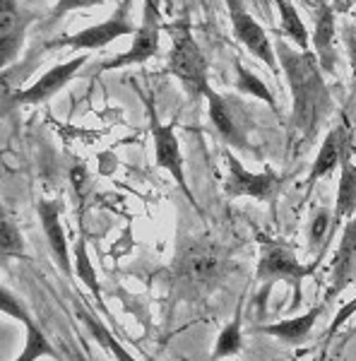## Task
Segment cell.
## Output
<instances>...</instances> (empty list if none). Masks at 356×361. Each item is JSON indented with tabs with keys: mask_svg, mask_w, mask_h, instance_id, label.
<instances>
[{
	"mask_svg": "<svg viewBox=\"0 0 356 361\" xmlns=\"http://www.w3.org/2000/svg\"><path fill=\"white\" fill-rule=\"evenodd\" d=\"M75 263H78L80 279H82L87 287L92 289V294L102 301V287H99V282H97V272H94V267H92V260H90V255H87V246L82 241H80L78 248H75Z\"/></svg>",
	"mask_w": 356,
	"mask_h": 361,
	"instance_id": "24",
	"label": "cell"
},
{
	"mask_svg": "<svg viewBox=\"0 0 356 361\" xmlns=\"http://www.w3.org/2000/svg\"><path fill=\"white\" fill-rule=\"evenodd\" d=\"M236 70H238V90L241 92H248V94H255V97H260L262 102H267L270 106H274V99L270 97V90H267L265 85L260 82L255 75H250L246 68L238 63L236 66Z\"/></svg>",
	"mask_w": 356,
	"mask_h": 361,
	"instance_id": "25",
	"label": "cell"
},
{
	"mask_svg": "<svg viewBox=\"0 0 356 361\" xmlns=\"http://www.w3.org/2000/svg\"><path fill=\"white\" fill-rule=\"evenodd\" d=\"M87 63V58H70V61L61 63V66L51 68L49 73H44L42 78L37 80L32 87H27V90L17 92L13 97L15 104H39V102H46V99H51L54 94L66 87L70 80L78 75V70L82 68Z\"/></svg>",
	"mask_w": 356,
	"mask_h": 361,
	"instance_id": "11",
	"label": "cell"
},
{
	"mask_svg": "<svg viewBox=\"0 0 356 361\" xmlns=\"http://www.w3.org/2000/svg\"><path fill=\"white\" fill-rule=\"evenodd\" d=\"M243 349V333H241V313H236L233 320L219 333L217 342L212 349V361L226 359V357H236Z\"/></svg>",
	"mask_w": 356,
	"mask_h": 361,
	"instance_id": "21",
	"label": "cell"
},
{
	"mask_svg": "<svg viewBox=\"0 0 356 361\" xmlns=\"http://www.w3.org/2000/svg\"><path fill=\"white\" fill-rule=\"evenodd\" d=\"M168 70L188 87L192 94H205L207 90V58L192 39L188 25L173 29V44L168 54Z\"/></svg>",
	"mask_w": 356,
	"mask_h": 361,
	"instance_id": "3",
	"label": "cell"
},
{
	"mask_svg": "<svg viewBox=\"0 0 356 361\" xmlns=\"http://www.w3.org/2000/svg\"><path fill=\"white\" fill-rule=\"evenodd\" d=\"M130 5L133 0H123V5H121L118 10H116V15L111 17V20L102 22V25H94V27H87L82 32L73 34V37H66V39H58L51 46H68V49H102V46H109L111 42H116V39L125 37V34H133L135 29H133V22H130Z\"/></svg>",
	"mask_w": 356,
	"mask_h": 361,
	"instance_id": "7",
	"label": "cell"
},
{
	"mask_svg": "<svg viewBox=\"0 0 356 361\" xmlns=\"http://www.w3.org/2000/svg\"><path fill=\"white\" fill-rule=\"evenodd\" d=\"M205 97H207V106H209V118H212L214 128H217V130L229 140V142L243 147V145H246L243 128H241V123H238L236 116H233V109L229 106V102H226L221 94H217L212 87H207L205 90Z\"/></svg>",
	"mask_w": 356,
	"mask_h": 361,
	"instance_id": "16",
	"label": "cell"
},
{
	"mask_svg": "<svg viewBox=\"0 0 356 361\" xmlns=\"http://www.w3.org/2000/svg\"><path fill=\"white\" fill-rule=\"evenodd\" d=\"M61 349L66 352V357L70 359V361H90L85 357V352L80 349L75 342H61Z\"/></svg>",
	"mask_w": 356,
	"mask_h": 361,
	"instance_id": "30",
	"label": "cell"
},
{
	"mask_svg": "<svg viewBox=\"0 0 356 361\" xmlns=\"http://www.w3.org/2000/svg\"><path fill=\"white\" fill-rule=\"evenodd\" d=\"M274 3L279 8V17H282V32L287 34L291 42H296L301 51H308V32L299 13H296V8L289 0H274Z\"/></svg>",
	"mask_w": 356,
	"mask_h": 361,
	"instance_id": "22",
	"label": "cell"
},
{
	"mask_svg": "<svg viewBox=\"0 0 356 361\" xmlns=\"http://www.w3.org/2000/svg\"><path fill=\"white\" fill-rule=\"evenodd\" d=\"M0 311H3L5 316L20 320V323L27 328L25 349H22V354L15 361H37V359H42V357L63 361V354L58 352L54 345H51L49 337L42 333V328H39V323L32 316H29V311H27L25 306H22V301L17 299V296L10 292V289H5V287L0 289Z\"/></svg>",
	"mask_w": 356,
	"mask_h": 361,
	"instance_id": "4",
	"label": "cell"
},
{
	"mask_svg": "<svg viewBox=\"0 0 356 361\" xmlns=\"http://www.w3.org/2000/svg\"><path fill=\"white\" fill-rule=\"evenodd\" d=\"M344 161V130L342 128H335L330 135H325L323 145L318 149V157L313 161V169H311V178L308 183H318L320 178H325L328 173L335 171Z\"/></svg>",
	"mask_w": 356,
	"mask_h": 361,
	"instance_id": "17",
	"label": "cell"
},
{
	"mask_svg": "<svg viewBox=\"0 0 356 361\" xmlns=\"http://www.w3.org/2000/svg\"><path fill=\"white\" fill-rule=\"evenodd\" d=\"M149 361H154V359H149Z\"/></svg>",
	"mask_w": 356,
	"mask_h": 361,
	"instance_id": "31",
	"label": "cell"
},
{
	"mask_svg": "<svg viewBox=\"0 0 356 361\" xmlns=\"http://www.w3.org/2000/svg\"><path fill=\"white\" fill-rule=\"evenodd\" d=\"M176 123H159L156 118L154 109H152V135H154V154H156V166L166 169L171 173V178L176 180L180 185V190L185 193L190 202L192 195H190V188L185 183V173H183V157H180V145H178V137H176V130H173Z\"/></svg>",
	"mask_w": 356,
	"mask_h": 361,
	"instance_id": "9",
	"label": "cell"
},
{
	"mask_svg": "<svg viewBox=\"0 0 356 361\" xmlns=\"http://www.w3.org/2000/svg\"><path fill=\"white\" fill-rule=\"evenodd\" d=\"M320 316H323V306H315L311 311L303 313V316L279 320V323H272V325H262V333L279 337V340H287V342H301L311 335V330L315 328Z\"/></svg>",
	"mask_w": 356,
	"mask_h": 361,
	"instance_id": "18",
	"label": "cell"
},
{
	"mask_svg": "<svg viewBox=\"0 0 356 361\" xmlns=\"http://www.w3.org/2000/svg\"><path fill=\"white\" fill-rule=\"evenodd\" d=\"M102 3H106V0H58L54 8V17H61L80 8H94V5H102Z\"/></svg>",
	"mask_w": 356,
	"mask_h": 361,
	"instance_id": "27",
	"label": "cell"
},
{
	"mask_svg": "<svg viewBox=\"0 0 356 361\" xmlns=\"http://www.w3.org/2000/svg\"><path fill=\"white\" fill-rule=\"evenodd\" d=\"M39 219H42L46 238H49V246H51V250H54L58 265H61V270L66 272V275H70V272H73V263H70V250H68V241H66V231H63L61 212H58L56 202H51V200L39 202Z\"/></svg>",
	"mask_w": 356,
	"mask_h": 361,
	"instance_id": "14",
	"label": "cell"
},
{
	"mask_svg": "<svg viewBox=\"0 0 356 361\" xmlns=\"http://www.w3.org/2000/svg\"><path fill=\"white\" fill-rule=\"evenodd\" d=\"M356 214V164L349 159L342 161L340 185H337V202H335V219H352Z\"/></svg>",
	"mask_w": 356,
	"mask_h": 361,
	"instance_id": "20",
	"label": "cell"
},
{
	"mask_svg": "<svg viewBox=\"0 0 356 361\" xmlns=\"http://www.w3.org/2000/svg\"><path fill=\"white\" fill-rule=\"evenodd\" d=\"M347 37V51H349V63H352V73L356 78V29H347L344 32Z\"/></svg>",
	"mask_w": 356,
	"mask_h": 361,
	"instance_id": "29",
	"label": "cell"
},
{
	"mask_svg": "<svg viewBox=\"0 0 356 361\" xmlns=\"http://www.w3.org/2000/svg\"><path fill=\"white\" fill-rule=\"evenodd\" d=\"M25 29H27V20H22L15 0H0V39H3L0 58H3V66L15 61L17 51L22 46Z\"/></svg>",
	"mask_w": 356,
	"mask_h": 361,
	"instance_id": "13",
	"label": "cell"
},
{
	"mask_svg": "<svg viewBox=\"0 0 356 361\" xmlns=\"http://www.w3.org/2000/svg\"><path fill=\"white\" fill-rule=\"evenodd\" d=\"M332 39H335V13H332V8L323 0L318 8V20H315L313 49L320 61V68H323L325 73H332V70H335V49H332Z\"/></svg>",
	"mask_w": 356,
	"mask_h": 361,
	"instance_id": "15",
	"label": "cell"
},
{
	"mask_svg": "<svg viewBox=\"0 0 356 361\" xmlns=\"http://www.w3.org/2000/svg\"><path fill=\"white\" fill-rule=\"evenodd\" d=\"M313 275V265H301L287 243H265L260 248L258 279L260 282H294L301 284Z\"/></svg>",
	"mask_w": 356,
	"mask_h": 361,
	"instance_id": "5",
	"label": "cell"
},
{
	"mask_svg": "<svg viewBox=\"0 0 356 361\" xmlns=\"http://www.w3.org/2000/svg\"><path fill=\"white\" fill-rule=\"evenodd\" d=\"M277 54L294 94V126L301 135L311 137L330 111V92L323 80L325 70L313 51L294 54L284 42H277Z\"/></svg>",
	"mask_w": 356,
	"mask_h": 361,
	"instance_id": "1",
	"label": "cell"
},
{
	"mask_svg": "<svg viewBox=\"0 0 356 361\" xmlns=\"http://www.w3.org/2000/svg\"><path fill=\"white\" fill-rule=\"evenodd\" d=\"M352 313H356V299H354V301H349V304L344 306L340 313H337V318L332 320V325H330V333H337V330H340L342 325L347 323L349 318H352Z\"/></svg>",
	"mask_w": 356,
	"mask_h": 361,
	"instance_id": "28",
	"label": "cell"
},
{
	"mask_svg": "<svg viewBox=\"0 0 356 361\" xmlns=\"http://www.w3.org/2000/svg\"><path fill=\"white\" fill-rule=\"evenodd\" d=\"M356 267V214L344 226L342 241L337 246L335 260H332V287L328 292V299H335L337 294L352 282V272Z\"/></svg>",
	"mask_w": 356,
	"mask_h": 361,
	"instance_id": "12",
	"label": "cell"
},
{
	"mask_svg": "<svg viewBox=\"0 0 356 361\" xmlns=\"http://www.w3.org/2000/svg\"><path fill=\"white\" fill-rule=\"evenodd\" d=\"M279 185V176L272 169H265L262 173H250L243 169L236 157L229 154V176L224 183V193L229 197H255V200H267L274 188Z\"/></svg>",
	"mask_w": 356,
	"mask_h": 361,
	"instance_id": "10",
	"label": "cell"
},
{
	"mask_svg": "<svg viewBox=\"0 0 356 361\" xmlns=\"http://www.w3.org/2000/svg\"><path fill=\"white\" fill-rule=\"evenodd\" d=\"M156 54H159V0H145L142 27L135 32L133 46L125 51V54L116 56L113 61L104 63L102 70L135 66V63L149 61V58H154Z\"/></svg>",
	"mask_w": 356,
	"mask_h": 361,
	"instance_id": "6",
	"label": "cell"
},
{
	"mask_svg": "<svg viewBox=\"0 0 356 361\" xmlns=\"http://www.w3.org/2000/svg\"><path fill=\"white\" fill-rule=\"evenodd\" d=\"M0 250H3V258H15V255L25 253V238H22L17 224L5 214L0 222Z\"/></svg>",
	"mask_w": 356,
	"mask_h": 361,
	"instance_id": "23",
	"label": "cell"
},
{
	"mask_svg": "<svg viewBox=\"0 0 356 361\" xmlns=\"http://www.w3.org/2000/svg\"><path fill=\"white\" fill-rule=\"evenodd\" d=\"M229 272V255L209 241H192L180 248L173 263V275L190 289H205Z\"/></svg>",
	"mask_w": 356,
	"mask_h": 361,
	"instance_id": "2",
	"label": "cell"
},
{
	"mask_svg": "<svg viewBox=\"0 0 356 361\" xmlns=\"http://www.w3.org/2000/svg\"><path fill=\"white\" fill-rule=\"evenodd\" d=\"M78 318L82 320V325H85L87 330H90L92 337H94L99 345L106 349V352H109L116 361H137L135 357H133V354H128V352H125V347L121 345V342L116 340L113 335H111V330L106 328V325H104L102 320H97L94 316H92V313H87L82 306L78 308Z\"/></svg>",
	"mask_w": 356,
	"mask_h": 361,
	"instance_id": "19",
	"label": "cell"
},
{
	"mask_svg": "<svg viewBox=\"0 0 356 361\" xmlns=\"http://www.w3.org/2000/svg\"><path fill=\"white\" fill-rule=\"evenodd\" d=\"M226 8H229L231 27L238 42L246 46L255 58H260L270 70H277V58H274L272 44H270V39H267L265 29L253 20V15L243 8L241 0H226Z\"/></svg>",
	"mask_w": 356,
	"mask_h": 361,
	"instance_id": "8",
	"label": "cell"
},
{
	"mask_svg": "<svg viewBox=\"0 0 356 361\" xmlns=\"http://www.w3.org/2000/svg\"><path fill=\"white\" fill-rule=\"evenodd\" d=\"M332 222H335V219L330 217L328 209H320V212L315 214V219L311 224V246H323V241L328 238L332 229Z\"/></svg>",
	"mask_w": 356,
	"mask_h": 361,
	"instance_id": "26",
	"label": "cell"
}]
</instances>
